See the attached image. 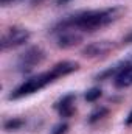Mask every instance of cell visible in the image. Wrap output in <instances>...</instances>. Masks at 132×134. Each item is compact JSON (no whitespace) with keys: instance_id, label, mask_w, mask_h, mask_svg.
I'll return each instance as SVG.
<instances>
[{"instance_id":"5b68a950","label":"cell","mask_w":132,"mask_h":134,"mask_svg":"<svg viewBox=\"0 0 132 134\" xmlns=\"http://www.w3.org/2000/svg\"><path fill=\"white\" fill-rule=\"evenodd\" d=\"M51 33L55 34V42H56V47L59 48H71L75 45H78L79 42H82V33L76 31V30H53Z\"/></svg>"},{"instance_id":"52a82bcc","label":"cell","mask_w":132,"mask_h":134,"mask_svg":"<svg viewBox=\"0 0 132 134\" xmlns=\"http://www.w3.org/2000/svg\"><path fill=\"white\" fill-rule=\"evenodd\" d=\"M113 47L115 45L112 41H97V42H90L89 45H86L81 53L86 58H97V56H103V55L112 52Z\"/></svg>"},{"instance_id":"9a60e30c","label":"cell","mask_w":132,"mask_h":134,"mask_svg":"<svg viewBox=\"0 0 132 134\" xmlns=\"http://www.w3.org/2000/svg\"><path fill=\"white\" fill-rule=\"evenodd\" d=\"M124 42H128V44H131V42H132V33L126 36V39H124Z\"/></svg>"},{"instance_id":"7a4b0ae2","label":"cell","mask_w":132,"mask_h":134,"mask_svg":"<svg viewBox=\"0 0 132 134\" xmlns=\"http://www.w3.org/2000/svg\"><path fill=\"white\" fill-rule=\"evenodd\" d=\"M78 69H79V64L76 61H61V63H56L50 70L37 73V75H33L31 78H28L22 84H19L16 89H13L9 92V95H8V100H20V98L30 97V95H33L36 92L45 89L51 83L58 81L59 78H64L67 75L76 72Z\"/></svg>"},{"instance_id":"9c48e42d","label":"cell","mask_w":132,"mask_h":134,"mask_svg":"<svg viewBox=\"0 0 132 134\" xmlns=\"http://www.w3.org/2000/svg\"><path fill=\"white\" fill-rule=\"evenodd\" d=\"M107 108H104V106H99V108H97L95 111H92V114L89 115V123H97V122H99L103 117H106L107 115Z\"/></svg>"},{"instance_id":"277c9868","label":"cell","mask_w":132,"mask_h":134,"mask_svg":"<svg viewBox=\"0 0 132 134\" xmlns=\"http://www.w3.org/2000/svg\"><path fill=\"white\" fill-rule=\"evenodd\" d=\"M45 56H47V53L42 47L31 45L19 55V58L16 61V69L20 73H30L31 70H34V67H37L45 59Z\"/></svg>"},{"instance_id":"3957f363","label":"cell","mask_w":132,"mask_h":134,"mask_svg":"<svg viewBox=\"0 0 132 134\" xmlns=\"http://www.w3.org/2000/svg\"><path fill=\"white\" fill-rule=\"evenodd\" d=\"M31 37V31L25 27H19V25H13L8 30H5V33L2 34L0 39V47L2 52H8V50H14L17 47L25 45Z\"/></svg>"},{"instance_id":"ba28073f","label":"cell","mask_w":132,"mask_h":134,"mask_svg":"<svg viewBox=\"0 0 132 134\" xmlns=\"http://www.w3.org/2000/svg\"><path fill=\"white\" fill-rule=\"evenodd\" d=\"M23 125H25V120L16 117V119H9V120H6L5 125H3V128H5L6 131H16V130H20Z\"/></svg>"},{"instance_id":"8fae6325","label":"cell","mask_w":132,"mask_h":134,"mask_svg":"<svg viewBox=\"0 0 132 134\" xmlns=\"http://www.w3.org/2000/svg\"><path fill=\"white\" fill-rule=\"evenodd\" d=\"M67 130H68V125H67L65 122H59L58 125L53 126V130L50 131V134H65Z\"/></svg>"},{"instance_id":"30bf717a","label":"cell","mask_w":132,"mask_h":134,"mask_svg":"<svg viewBox=\"0 0 132 134\" xmlns=\"http://www.w3.org/2000/svg\"><path fill=\"white\" fill-rule=\"evenodd\" d=\"M103 95V91L99 89V87H92V89H89L86 94H84V98L89 101V103H93V101H97Z\"/></svg>"},{"instance_id":"4fadbf2b","label":"cell","mask_w":132,"mask_h":134,"mask_svg":"<svg viewBox=\"0 0 132 134\" xmlns=\"http://www.w3.org/2000/svg\"><path fill=\"white\" fill-rule=\"evenodd\" d=\"M17 2H20V0H0V5L2 6H9V5L17 3Z\"/></svg>"},{"instance_id":"8992f818","label":"cell","mask_w":132,"mask_h":134,"mask_svg":"<svg viewBox=\"0 0 132 134\" xmlns=\"http://www.w3.org/2000/svg\"><path fill=\"white\" fill-rule=\"evenodd\" d=\"M75 101H76V94H75V92H68L65 95H62L59 100L55 101L53 108H55V111H56L61 117L68 119V117H71V115L75 114V111H76Z\"/></svg>"},{"instance_id":"5bb4252c","label":"cell","mask_w":132,"mask_h":134,"mask_svg":"<svg viewBox=\"0 0 132 134\" xmlns=\"http://www.w3.org/2000/svg\"><path fill=\"white\" fill-rule=\"evenodd\" d=\"M70 2H71V0H56V5L61 6V5H67V3H70Z\"/></svg>"},{"instance_id":"7c38bea8","label":"cell","mask_w":132,"mask_h":134,"mask_svg":"<svg viewBox=\"0 0 132 134\" xmlns=\"http://www.w3.org/2000/svg\"><path fill=\"white\" fill-rule=\"evenodd\" d=\"M124 125L126 126H132V109H131V112L126 115V119H124Z\"/></svg>"},{"instance_id":"6da1fadb","label":"cell","mask_w":132,"mask_h":134,"mask_svg":"<svg viewBox=\"0 0 132 134\" xmlns=\"http://www.w3.org/2000/svg\"><path fill=\"white\" fill-rule=\"evenodd\" d=\"M124 14L123 6H109V8H99V9H82L76 11L73 14H68L62 17L53 28V30H76L79 33H92L101 30L104 27H109L110 24L117 22Z\"/></svg>"}]
</instances>
